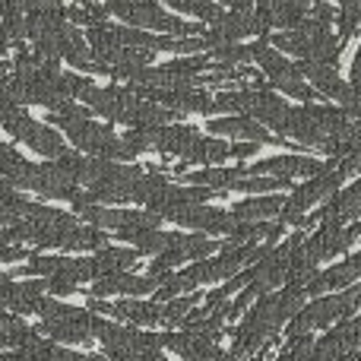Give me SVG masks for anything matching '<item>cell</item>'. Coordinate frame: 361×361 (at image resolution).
<instances>
[{
	"instance_id": "obj_1",
	"label": "cell",
	"mask_w": 361,
	"mask_h": 361,
	"mask_svg": "<svg viewBox=\"0 0 361 361\" xmlns=\"http://www.w3.org/2000/svg\"><path fill=\"white\" fill-rule=\"evenodd\" d=\"M355 171H358V165L349 162V159H330V162H326V169L320 171V175L307 178L305 184L295 187V190L286 197V206H282V212H279L282 225L305 228L307 209H311V206H317V203H326L330 197H336L339 187H343V180H349Z\"/></svg>"
},
{
	"instance_id": "obj_2",
	"label": "cell",
	"mask_w": 361,
	"mask_h": 361,
	"mask_svg": "<svg viewBox=\"0 0 361 361\" xmlns=\"http://www.w3.org/2000/svg\"><path fill=\"white\" fill-rule=\"evenodd\" d=\"M361 307V286H349L336 295H320V298L307 301L298 314L286 324V336H305L314 330H326V326L349 320Z\"/></svg>"
},
{
	"instance_id": "obj_3",
	"label": "cell",
	"mask_w": 361,
	"mask_h": 361,
	"mask_svg": "<svg viewBox=\"0 0 361 361\" xmlns=\"http://www.w3.org/2000/svg\"><path fill=\"white\" fill-rule=\"evenodd\" d=\"M250 57L257 61V67H260V73L267 76L269 82H273L279 92H286L288 99H298L301 105H311V102H317L320 95L314 92V86L301 76L298 63H292L282 51H276L273 44H269V35L257 38L254 44H250Z\"/></svg>"
},
{
	"instance_id": "obj_4",
	"label": "cell",
	"mask_w": 361,
	"mask_h": 361,
	"mask_svg": "<svg viewBox=\"0 0 361 361\" xmlns=\"http://www.w3.org/2000/svg\"><path fill=\"white\" fill-rule=\"evenodd\" d=\"M355 238H361L358 222L352 225H339V222H324L317 225L311 238H305V254L311 257L314 267H320L324 260H333V257L345 254V250L355 244Z\"/></svg>"
},
{
	"instance_id": "obj_5",
	"label": "cell",
	"mask_w": 361,
	"mask_h": 361,
	"mask_svg": "<svg viewBox=\"0 0 361 361\" xmlns=\"http://www.w3.org/2000/svg\"><path fill=\"white\" fill-rule=\"evenodd\" d=\"M298 70H301V76H305V80L314 86V92H317L320 99H333V102H339L343 108H349L352 102L358 99L355 89L349 86V80H343V76H339L336 63L298 61Z\"/></svg>"
},
{
	"instance_id": "obj_6",
	"label": "cell",
	"mask_w": 361,
	"mask_h": 361,
	"mask_svg": "<svg viewBox=\"0 0 361 361\" xmlns=\"http://www.w3.org/2000/svg\"><path fill=\"white\" fill-rule=\"evenodd\" d=\"M288 114H292V105H288L282 95H276L269 86L260 89H250V108H247V118H254L257 124H263L269 133H286L288 124Z\"/></svg>"
},
{
	"instance_id": "obj_7",
	"label": "cell",
	"mask_w": 361,
	"mask_h": 361,
	"mask_svg": "<svg viewBox=\"0 0 361 361\" xmlns=\"http://www.w3.org/2000/svg\"><path fill=\"white\" fill-rule=\"evenodd\" d=\"M361 276V250L352 257H345V260H339L336 267L330 269H317V273L311 276V279L305 282V292L307 295H333V292H343V288L355 286V279Z\"/></svg>"
},
{
	"instance_id": "obj_8",
	"label": "cell",
	"mask_w": 361,
	"mask_h": 361,
	"mask_svg": "<svg viewBox=\"0 0 361 361\" xmlns=\"http://www.w3.org/2000/svg\"><path fill=\"white\" fill-rule=\"evenodd\" d=\"M171 222L184 225V228L190 231H200V235H222L228 238V231L235 228V219H231V212L225 209H216V206H187V209H180Z\"/></svg>"
},
{
	"instance_id": "obj_9",
	"label": "cell",
	"mask_w": 361,
	"mask_h": 361,
	"mask_svg": "<svg viewBox=\"0 0 361 361\" xmlns=\"http://www.w3.org/2000/svg\"><path fill=\"white\" fill-rule=\"evenodd\" d=\"M162 349L175 352V355H180L184 361H219L222 358V349L216 345V339L197 336V333H187V330L162 333Z\"/></svg>"
},
{
	"instance_id": "obj_10",
	"label": "cell",
	"mask_w": 361,
	"mask_h": 361,
	"mask_svg": "<svg viewBox=\"0 0 361 361\" xmlns=\"http://www.w3.org/2000/svg\"><path fill=\"white\" fill-rule=\"evenodd\" d=\"M206 130L216 133V137H235L241 143H276L273 133L267 130L263 124H257L254 118L247 114H235V118H212L206 121Z\"/></svg>"
},
{
	"instance_id": "obj_11",
	"label": "cell",
	"mask_w": 361,
	"mask_h": 361,
	"mask_svg": "<svg viewBox=\"0 0 361 361\" xmlns=\"http://www.w3.org/2000/svg\"><path fill=\"white\" fill-rule=\"evenodd\" d=\"M159 288V279L152 276H133V273H108L92 282V298H108V295H152Z\"/></svg>"
},
{
	"instance_id": "obj_12",
	"label": "cell",
	"mask_w": 361,
	"mask_h": 361,
	"mask_svg": "<svg viewBox=\"0 0 361 361\" xmlns=\"http://www.w3.org/2000/svg\"><path fill=\"white\" fill-rule=\"evenodd\" d=\"M282 206H286V197L279 193H267V197H247V200H238L231 206V219L238 222H269L273 216H279Z\"/></svg>"
},
{
	"instance_id": "obj_13",
	"label": "cell",
	"mask_w": 361,
	"mask_h": 361,
	"mask_svg": "<svg viewBox=\"0 0 361 361\" xmlns=\"http://www.w3.org/2000/svg\"><path fill=\"white\" fill-rule=\"evenodd\" d=\"M19 143H25L32 152H38V156H44V159H61L63 152H67L61 133H57L51 124H35V121H32V124L23 130Z\"/></svg>"
},
{
	"instance_id": "obj_14",
	"label": "cell",
	"mask_w": 361,
	"mask_h": 361,
	"mask_svg": "<svg viewBox=\"0 0 361 361\" xmlns=\"http://www.w3.org/2000/svg\"><path fill=\"white\" fill-rule=\"evenodd\" d=\"M225 159H231V143H222V140H212V137H200L193 143V149L180 159V169H175L178 175H184L187 165H222Z\"/></svg>"
},
{
	"instance_id": "obj_15",
	"label": "cell",
	"mask_w": 361,
	"mask_h": 361,
	"mask_svg": "<svg viewBox=\"0 0 361 361\" xmlns=\"http://www.w3.org/2000/svg\"><path fill=\"white\" fill-rule=\"evenodd\" d=\"M92 324H95V314L92 320H76V324H61V320H42V326H35L38 336H51L54 343H70V345H82L95 336L92 333Z\"/></svg>"
},
{
	"instance_id": "obj_16",
	"label": "cell",
	"mask_w": 361,
	"mask_h": 361,
	"mask_svg": "<svg viewBox=\"0 0 361 361\" xmlns=\"http://www.w3.org/2000/svg\"><path fill=\"white\" fill-rule=\"evenodd\" d=\"M140 260V254L133 247H102L95 250L92 263H95V279L99 276H108V273H130V267Z\"/></svg>"
},
{
	"instance_id": "obj_17",
	"label": "cell",
	"mask_w": 361,
	"mask_h": 361,
	"mask_svg": "<svg viewBox=\"0 0 361 361\" xmlns=\"http://www.w3.org/2000/svg\"><path fill=\"white\" fill-rule=\"evenodd\" d=\"M67 19L73 25H86V29H92V25H105L108 23V6L95 4V0H76L73 6H67Z\"/></svg>"
},
{
	"instance_id": "obj_18",
	"label": "cell",
	"mask_w": 361,
	"mask_h": 361,
	"mask_svg": "<svg viewBox=\"0 0 361 361\" xmlns=\"http://www.w3.org/2000/svg\"><path fill=\"white\" fill-rule=\"evenodd\" d=\"M209 61L216 67H241V63L254 61L250 57V44H241V42H225V44H216L209 51Z\"/></svg>"
},
{
	"instance_id": "obj_19",
	"label": "cell",
	"mask_w": 361,
	"mask_h": 361,
	"mask_svg": "<svg viewBox=\"0 0 361 361\" xmlns=\"http://www.w3.org/2000/svg\"><path fill=\"white\" fill-rule=\"evenodd\" d=\"M336 23H339L336 35L343 38V42H349L352 35H358L361 32V0H345V4H339Z\"/></svg>"
},
{
	"instance_id": "obj_20",
	"label": "cell",
	"mask_w": 361,
	"mask_h": 361,
	"mask_svg": "<svg viewBox=\"0 0 361 361\" xmlns=\"http://www.w3.org/2000/svg\"><path fill=\"white\" fill-rule=\"evenodd\" d=\"M175 10H180V13H187V16H200L203 23H216L219 16H222V6L219 4H212V0H169Z\"/></svg>"
},
{
	"instance_id": "obj_21",
	"label": "cell",
	"mask_w": 361,
	"mask_h": 361,
	"mask_svg": "<svg viewBox=\"0 0 361 361\" xmlns=\"http://www.w3.org/2000/svg\"><path fill=\"white\" fill-rule=\"evenodd\" d=\"M311 349H314L311 333H305V336H286V345H282V352L273 361H307L311 358Z\"/></svg>"
},
{
	"instance_id": "obj_22",
	"label": "cell",
	"mask_w": 361,
	"mask_h": 361,
	"mask_svg": "<svg viewBox=\"0 0 361 361\" xmlns=\"http://www.w3.org/2000/svg\"><path fill=\"white\" fill-rule=\"evenodd\" d=\"M260 152V143H235L231 146V159H250Z\"/></svg>"
},
{
	"instance_id": "obj_23",
	"label": "cell",
	"mask_w": 361,
	"mask_h": 361,
	"mask_svg": "<svg viewBox=\"0 0 361 361\" xmlns=\"http://www.w3.org/2000/svg\"><path fill=\"white\" fill-rule=\"evenodd\" d=\"M349 86L355 89V95H361V48L355 51V61H352V73H349Z\"/></svg>"
},
{
	"instance_id": "obj_24",
	"label": "cell",
	"mask_w": 361,
	"mask_h": 361,
	"mask_svg": "<svg viewBox=\"0 0 361 361\" xmlns=\"http://www.w3.org/2000/svg\"><path fill=\"white\" fill-rule=\"evenodd\" d=\"M32 6H42V10H54V6H63L61 0H32Z\"/></svg>"
},
{
	"instance_id": "obj_25",
	"label": "cell",
	"mask_w": 361,
	"mask_h": 361,
	"mask_svg": "<svg viewBox=\"0 0 361 361\" xmlns=\"http://www.w3.org/2000/svg\"><path fill=\"white\" fill-rule=\"evenodd\" d=\"M292 4H298V6H305V10H311V6H317L320 0H292Z\"/></svg>"
},
{
	"instance_id": "obj_26",
	"label": "cell",
	"mask_w": 361,
	"mask_h": 361,
	"mask_svg": "<svg viewBox=\"0 0 361 361\" xmlns=\"http://www.w3.org/2000/svg\"><path fill=\"white\" fill-rule=\"evenodd\" d=\"M339 4H345V0H339Z\"/></svg>"
}]
</instances>
